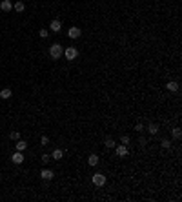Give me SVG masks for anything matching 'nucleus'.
Segmentation results:
<instances>
[{
  "mask_svg": "<svg viewBox=\"0 0 182 202\" xmlns=\"http://www.w3.org/2000/svg\"><path fill=\"white\" fill-rule=\"evenodd\" d=\"M87 164H89V166H98V155L91 153L89 157H87Z\"/></svg>",
  "mask_w": 182,
  "mask_h": 202,
  "instance_id": "nucleus-15",
  "label": "nucleus"
},
{
  "mask_svg": "<svg viewBox=\"0 0 182 202\" xmlns=\"http://www.w3.org/2000/svg\"><path fill=\"white\" fill-rule=\"evenodd\" d=\"M104 146L107 147V149H111V147H115L117 144H115V140H113L111 137H106V140H104Z\"/></svg>",
  "mask_w": 182,
  "mask_h": 202,
  "instance_id": "nucleus-17",
  "label": "nucleus"
},
{
  "mask_svg": "<svg viewBox=\"0 0 182 202\" xmlns=\"http://www.w3.org/2000/svg\"><path fill=\"white\" fill-rule=\"evenodd\" d=\"M60 29H62V22L58 20V18H53L51 24H49V31H53V33H60Z\"/></svg>",
  "mask_w": 182,
  "mask_h": 202,
  "instance_id": "nucleus-6",
  "label": "nucleus"
},
{
  "mask_svg": "<svg viewBox=\"0 0 182 202\" xmlns=\"http://www.w3.org/2000/svg\"><path fill=\"white\" fill-rule=\"evenodd\" d=\"M64 57H66L67 58V60H75V58L78 57V49L75 47V46H69V47H66V49H64Z\"/></svg>",
  "mask_w": 182,
  "mask_h": 202,
  "instance_id": "nucleus-2",
  "label": "nucleus"
},
{
  "mask_svg": "<svg viewBox=\"0 0 182 202\" xmlns=\"http://www.w3.org/2000/svg\"><path fill=\"white\" fill-rule=\"evenodd\" d=\"M11 95H13V91H11V87H4L2 91H0V98H11Z\"/></svg>",
  "mask_w": 182,
  "mask_h": 202,
  "instance_id": "nucleus-12",
  "label": "nucleus"
},
{
  "mask_svg": "<svg viewBox=\"0 0 182 202\" xmlns=\"http://www.w3.org/2000/svg\"><path fill=\"white\" fill-rule=\"evenodd\" d=\"M62 157H64V151L62 149H58V147H57V149H53V153H51V159L53 160H60Z\"/></svg>",
  "mask_w": 182,
  "mask_h": 202,
  "instance_id": "nucleus-14",
  "label": "nucleus"
},
{
  "mask_svg": "<svg viewBox=\"0 0 182 202\" xmlns=\"http://www.w3.org/2000/svg\"><path fill=\"white\" fill-rule=\"evenodd\" d=\"M166 89L171 91V93H177L180 89V86H179V82H177V80H169L168 84H166Z\"/></svg>",
  "mask_w": 182,
  "mask_h": 202,
  "instance_id": "nucleus-8",
  "label": "nucleus"
},
{
  "mask_svg": "<svg viewBox=\"0 0 182 202\" xmlns=\"http://www.w3.org/2000/svg\"><path fill=\"white\" fill-rule=\"evenodd\" d=\"M11 162H13V164H17V166H20L22 162H24V153H22V151L13 153V155H11Z\"/></svg>",
  "mask_w": 182,
  "mask_h": 202,
  "instance_id": "nucleus-7",
  "label": "nucleus"
},
{
  "mask_svg": "<svg viewBox=\"0 0 182 202\" xmlns=\"http://www.w3.org/2000/svg\"><path fill=\"white\" fill-rule=\"evenodd\" d=\"M120 142H122V144H126V146H129L131 140H129V137H127V135H122L120 137Z\"/></svg>",
  "mask_w": 182,
  "mask_h": 202,
  "instance_id": "nucleus-21",
  "label": "nucleus"
},
{
  "mask_svg": "<svg viewBox=\"0 0 182 202\" xmlns=\"http://www.w3.org/2000/svg\"><path fill=\"white\" fill-rule=\"evenodd\" d=\"M40 179L46 180V182H49V180L55 179V173H53L51 169H47V167H46V169H40Z\"/></svg>",
  "mask_w": 182,
  "mask_h": 202,
  "instance_id": "nucleus-5",
  "label": "nucleus"
},
{
  "mask_svg": "<svg viewBox=\"0 0 182 202\" xmlns=\"http://www.w3.org/2000/svg\"><path fill=\"white\" fill-rule=\"evenodd\" d=\"M13 9H15L17 13H22L24 9H26V6H24V2H15V4H13Z\"/></svg>",
  "mask_w": 182,
  "mask_h": 202,
  "instance_id": "nucleus-16",
  "label": "nucleus"
},
{
  "mask_svg": "<svg viewBox=\"0 0 182 202\" xmlns=\"http://www.w3.org/2000/svg\"><path fill=\"white\" fill-rule=\"evenodd\" d=\"M15 147H17V151H22V153H24V151L27 149V142L18 139V140H17V146H15Z\"/></svg>",
  "mask_w": 182,
  "mask_h": 202,
  "instance_id": "nucleus-11",
  "label": "nucleus"
},
{
  "mask_svg": "<svg viewBox=\"0 0 182 202\" xmlns=\"http://www.w3.org/2000/svg\"><path fill=\"white\" fill-rule=\"evenodd\" d=\"M49 37V29H40V38H47Z\"/></svg>",
  "mask_w": 182,
  "mask_h": 202,
  "instance_id": "nucleus-22",
  "label": "nucleus"
},
{
  "mask_svg": "<svg viewBox=\"0 0 182 202\" xmlns=\"http://www.w3.org/2000/svg\"><path fill=\"white\" fill-rule=\"evenodd\" d=\"M160 146L164 147V149H169V147H171V140H168V139H162V140H160Z\"/></svg>",
  "mask_w": 182,
  "mask_h": 202,
  "instance_id": "nucleus-19",
  "label": "nucleus"
},
{
  "mask_svg": "<svg viewBox=\"0 0 182 202\" xmlns=\"http://www.w3.org/2000/svg\"><path fill=\"white\" fill-rule=\"evenodd\" d=\"M115 153L119 155V157H126V155H127V146H126V144L115 146Z\"/></svg>",
  "mask_w": 182,
  "mask_h": 202,
  "instance_id": "nucleus-9",
  "label": "nucleus"
},
{
  "mask_svg": "<svg viewBox=\"0 0 182 202\" xmlns=\"http://www.w3.org/2000/svg\"><path fill=\"white\" fill-rule=\"evenodd\" d=\"M139 146H142V147H144V146H147V139H144V137H140V139H139Z\"/></svg>",
  "mask_w": 182,
  "mask_h": 202,
  "instance_id": "nucleus-24",
  "label": "nucleus"
},
{
  "mask_svg": "<svg viewBox=\"0 0 182 202\" xmlns=\"http://www.w3.org/2000/svg\"><path fill=\"white\" fill-rule=\"evenodd\" d=\"M135 129L142 133V131H144V126H142V124H137V126H135Z\"/></svg>",
  "mask_w": 182,
  "mask_h": 202,
  "instance_id": "nucleus-26",
  "label": "nucleus"
},
{
  "mask_svg": "<svg viewBox=\"0 0 182 202\" xmlns=\"http://www.w3.org/2000/svg\"><path fill=\"white\" fill-rule=\"evenodd\" d=\"M62 55H64V47L60 44H51V46H49V57H51L53 60H58Z\"/></svg>",
  "mask_w": 182,
  "mask_h": 202,
  "instance_id": "nucleus-1",
  "label": "nucleus"
},
{
  "mask_svg": "<svg viewBox=\"0 0 182 202\" xmlns=\"http://www.w3.org/2000/svg\"><path fill=\"white\" fill-rule=\"evenodd\" d=\"M82 35V29L77 27V26H71L69 29H67V38H71V40H75V38H80Z\"/></svg>",
  "mask_w": 182,
  "mask_h": 202,
  "instance_id": "nucleus-3",
  "label": "nucleus"
},
{
  "mask_svg": "<svg viewBox=\"0 0 182 202\" xmlns=\"http://www.w3.org/2000/svg\"><path fill=\"white\" fill-rule=\"evenodd\" d=\"M0 9H2L4 13H9L13 9V6H11V0H2L0 2Z\"/></svg>",
  "mask_w": 182,
  "mask_h": 202,
  "instance_id": "nucleus-10",
  "label": "nucleus"
},
{
  "mask_svg": "<svg viewBox=\"0 0 182 202\" xmlns=\"http://www.w3.org/2000/svg\"><path fill=\"white\" fill-rule=\"evenodd\" d=\"M9 139H11V140H15V142H17L18 139H20V131H11V133H9Z\"/></svg>",
  "mask_w": 182,
  "mask_h": 202,
  "instance_id": "nucleus-20",
  "label": "nucleus"
},
{
  "mask_svg": "<svg viewBox=\"0 0 182 202\" xmlns=\"http://www.w3.org/2000/svg\"><path fill=\"white\" fill-rule=\"evenodd\" d=\"M147 133H149V135H157V133H159V126L155 124V122H151V124H147Z\"/></svg>",
  "mask_w": 182,
  "mask_h": 202,
  "instance_id": "nucleus-13",
  "label": "nucleus"
},
{
  "mask_svg": "<svg viewBox=\"0 0 182 202\" xmlns=\"http://www.w3.org/2000/svg\"><path fill=\"white\" fill-rule=\"evenodd\" d=\"M91 182L95 186H98V188H102V186L106 184V175H102V173H95L91 177Z\"/></svg>",
  "mask_w": 182,
  "mask_h": 202,
  "instance_id": "nucleus-4",
  "label": "nucleus"
},
{
  "mask_svg": "<svg viewBox=\"0 0 182 202\" xmlns=\"http://www.w3.org/2000/svg\"><path fill=\"white\" fill-rule=\"evenodd\" d=\"M40 144H42V146H47V144H49V139H47L46 135H42V137H40Z\"/></svg>",
  "mask_w": 182,
  "mask_h": 202,
  "instance_id": "nucleus-23",
  "label": "nucleus"
},
{
  "mask_svg": "<svg viewBox=\"0 0 182 202\" xmlns=\"http://www.w3.org/2000/svg\"><path fill=\"white\" fill-rule=\"evenodd\" d=\"M42 162H44V164L51 162V155H42Z\"/></svg>",
  "mask_w": 182,
  "mask_h": 202,
  "instance_id": "nucleus-25",
  "label": "nucleus"
},
{
  "mask_svg": "<svg viewBox=\"0 0 182 202\" xmlns=\"http://www.w3.org/2000/svg\"><path fill=\"white\" fill-rule=\"evenodd\" d=\"M171 135H173V139H180V135H182V129H180V127H173Z\"/></svg>",
  "mask_w": 182,
  "mask_h": 202,
  "instance_id": "nucleus-18",
  "label": "nucleus"
}]
</instances>
